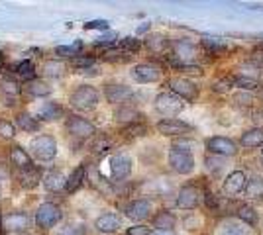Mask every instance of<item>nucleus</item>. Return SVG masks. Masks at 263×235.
I'll return each mask as SVG.
<instances>
[{
  "label": "nucleus",
  "instance_id": "nucleus-1",
  "mask_svg": "<svg viewBox=\"0 0 263 235\" xmlns=\"http://www.w3.org/2000/svg\"><path fill=\"white\" fill-rule=\"evenodd\" d=\"M69 102L77 110H92L99 104V90L95 87H88V84H81L71 92Z\"/></svg>",
  "mask_w": 263,
  "mask_h": 235
},
{
  "label": "nucleus",
  "instance_id": "nucleus-2",
  "mask_svg": "<svg viewBox=\"0 0 263 235\" xmlns=\"http://www.w3.org/2000/svg\"><path fill=\"white\" fill-rule=\"evenodd\" d=\"M61 218H63L61 208L57 204H53V202H45V204H42L37 208V212H35V225L40 229H49V227L59 224Z\"/></svg>",
  "mask_w": 263,
  "mask_h": 235
},
{
  "label": "nucleus",
  "instance_id": "nucleus-3",
  "mask_svg": "<svg viewBox=\"0 0 263 235\" xmlns=\"http://www.w3.org/2000/svg\"><path fill=\"white\" fill-rule=\"evenodd\" d=\"M30 149H32V155L40 161H51L55 155H57V141L51 135H37L33 137L32 143H30Z\"/></svg>",
  "mask_w": 263,
  "mask_h": 235
},
{
  "label": "nucleus",
  "instance_id": "nucleus-4",
  "mask_svg": "<svg viewBox=\"0 0 263 235\" xmlns=\"http://www.w3.org/2000/svg\"><path fill=\"white\" fill-rule=\"evenodd\" d=\"M155 110L165 118H173V116L183 112V102L173 92H161L155 98Z\"/></svg>",
  "mask_w": 263,
  "mask_h": 235
},
{
  "label": "nucleus",
  "instance_id": "nucleus-5",
  "mask_svg": "<svg viewBox=\"0 0 263 235\" xmlns=\"http://www.w3.org/2000/svg\"><path fill=\"white\" fill-rule=\"evenodd\" d=\"M65 130L71 135H73V137H79V139H85V137H92V135L97 134V127H95V123L88 122L87 118L75 116V114L67 118Z\"/></svg>",
  "mask_w": 263,
  "mask_h": 235
},
{
  "label": "nucleus",
  "instance_id": "nucleus-6",
  "mask_svg": "<svg viewBox=\"0 0 263 235\" xmlns=\"http://www.w3.org/2000/svg\"><path fill=\"white\" fill-rule=\"evenodd\" d=\"M169 165L179 175H191L195 170V157L193 153H183V151L173 149L169 153Z\"/></svg>",
  "mask_w": 263,
  "mask_h": 235
},
{
  "label": "nucleus",
  "instance_id": "nucleus-7",
  "mask_svg": "<svg viewBox=\"0 0 263 235\" xmlns=\"http://www.w3.org/2000/svg\"><path fill=\"white\" fill-rule=\"evenodd\" d=\"M2 227L6 231H28L32 227V218L24 212H10L2 218Z\"/></svg>",
  "mask_w": 263,
  "mask_h": 235
},
{
  "label": "nucleus",
  "instance_id": "nucleus-8",
  "mask_svg": "<svg viewBox=\"0 0 263 235\" xmlns=\"http://www.w3.org/2000/svg\"><path fill=\"white\" fill-rule=\"evenodd\" d=\"M206 149L210 153L220 157H234L238 153V145L232 141L230 137H220V135L206 139Z\"/></svg>",
  "mask_w": 263,
  "mask_h": 235
},
{
  "label": "nucleus",
  "instance_id": "nucleus-9",
  "mask_svg": "<svg viewBox=\"0 0 263 235\" xmlns=\"http://www.w3.org/2000/svg\"><path fill=\"white\" fill-rule=\"evenodd\" d=\"M169 89L173 90V94L185 100H195L198 96V89L195 82H191L189 78H171L169 80Z\"/></svg>",
  "mask_w": 263,
  "mask_h": 235
},
{
  "label": "nucleus",
  "instance_id": "nucleus-10",
  "mask_svg": "<svg viewBox=\"0 0 263 235\" xmlns=\"http://www.w3.org/2000/svg\"><path fill=\"white\" fill-rule=\"evenodd\" d=\"M132 173V159L126 153H118L110 159V175L114 180H124Z\"/></svg>",
  "mask_w": 263,
  "mask_h": 235
},
{
  "label": "nucleus",
  "instance_id": "nucleus-11",
  "mask_svg": "<svg viewBox=\"0 0 263 235\" xmlns=\"http://www.w3.org/2000/svg\"><path fill=\"white\" fill-rule=\"evenodd\" d=\"M134 78L142 84H149V82H157L161 78V69L152 65V63H142V65H136L132 71Z\"/></svg>",
  "mask_w": 263,
  "mask_h": 235
},
{
  "label": "nucleus",
  "instance_id": "nucleus-12",
  "mask_svg": "<svg viewBox=\"0 0 263 235\" xmlns=\"http://www.w3.org/2000/svg\"><path fill=\"white\" fill-rule=\"evenodd\" d=\"M246 182H248L246 173L243 170H234V173H230L226 177L224 184H222V190H224V194H228V196H236V194H240L246 188Z\"/></svg>",
  "mask_w": 263,
  "mask_h": 235
},
{
  "label": "nucleus",
  "instance_id": "nucleus-13",
  "mask_svg": "<svg viewBox=\"0 0 263 235\" xmlns=\"http://www.w3.org/2000/svg\"><path fill=\"white\" fill-rule=\"evenodd\" d=\"M200 202V192L195 186H183L177 196V206L181 210H195Z\"/></svg>",
  "mask_w": 263,
  "mask_h": 235
},
{
  "label": "nucleus",
  "instance_id": "nucleus-14",
  "mask_svg": "<svg viewBox=\"0 0 263 235\" xmlns=\"http://www.w3.org/2000/svg\"><path fill=\"white\" fill-rule=\"evenodd\" d=\"M126 216L130 220H136V222H142V220H147L152 216V202L149 200H134L126 206Z\"/></svg>",
  "mask_w": 263,
  "mask_h": 235
},
{
  "label": "nucleus",
  "instance_id": "nucleus-15",
  "mask_svg": "<svg viewBox=\"0 0 263 235\" xmlns=\"http://www.w3.org/2000/svg\"><path fill=\"white\" fill-rule=\"evenodd\" d=\"M157 132L163 135H183L191 132V125L181 120H175V118H167L157 123Z\"/></svg>",
  "mask_w": 263,
  "mask_h": 235
},
{
  "label": "nucleus",
  "instance_id": "nucleus-16",
  "mask_svg": "<svg viewBox=\"0 0 263 235\" xmlns=\"http://www.w3.org/2000/svg\"><path fill=\"white\" fill-rule=\"evenodd\" d=\"M132 89L126 84H106L104 87V96L110 104H120V102L132 98Z\"/></svg>",
  "mask_w": 263,
  "mask_h": 235
},
{
  "label": "nucleus",
  "instance_id": "nucleus-17",
  "mask_svg": "<svg viewBox=\"0 0 263 235\" xmlns=\"http://www.w3.org/2000/svg\"><path fill=\"white\" fill-rule=\"evenodd\" d=\"M18 180H20V186L26 188V190H32L35 188L40 182H42V170L37 167H28V168H22L20 170V175H18Z\"/></svg>",
  "mask_w": 263,
  "mask_h": 235
},
{
  "label": "nucleus",
  "instance_id": "nucleus-18",
  "mask_svg": "<svg viewBox=\"0 0 263 235\" xmlns=\"http://www.w3.org/2000/svg\"><path fill=\"white\" fill-rule=\"evenodd\" d=\"M95 227H97V231H100V233H114V231L120 229V218L112 212L102 213L100 218H97Z\"/></svg>",
  "mask_w": 263,
  "mask_h": 235
},
{
  "label": "nucleus",
  "instance_id": "nucleus-19",
  "mask_svg": "<svg viewBox=\"0 0 263 235\" xmlns=\"http://www.w3.org/2000/svg\"><path fill=\"white\" fill-rule=\"evenodd\" d=\"M20 90H22V87H20L14 78H4V80L0 82V92H2V96H4V104H6V106H12L14 102L18 100Z\"/></svg>",
  "mask_w": 263,
  "mask_h": 235
},
{
  "label": "nucleus",
  "instance_id": "nucleus-20",
  "mask_svg": "<svg viewBox=\"0 0 263 235\" xmlns=\"http://www.w3.org/2000/svg\"><path fill=\"white\" fill-rule=\"evenodd\" d=\"M10 163L14 165L16 168H28V167H32L33 163H32V155L24 149V147L20 145H14L10 149Z\"/></svg>",
  "mask_w": 263,
  "mask_h": 235
},
{
  "label": "nucleus",
  "instance_id": "nucleus-21",
  "mask_svg": "<svg viewBox=\"0 0 263 235\" xmlns=\"http://www.w3.org/2000/svg\"><path fill=\"white\" fill-rule=\"evenodd\" d=\"M42 182H44V186L49 192H61L65 188L67 179L63 177V173H59V170H49L45 177H42Z\"/></svg>",
  "mask_w": 263,
  "mask_h": 235
},
{
  "label": "nucleus",
  "instance_id": "nucleus-22",
  "mask_svg": "<svg viewBox=\"0 0 263 235\" xmlns=\"http://www.w3.org/2000/svg\"><path fill=\"white\" fill-rule=\"evenodd\" d=\"M63 116V108L57 102H45L44 106L37 110V118L42 122H55Z\"/></svg>",
  "mask_w": 263,
  "mask_h": 235
},
{
  "label": "nucleus",
  "instance_id": "nucleus-23",
  "mask_svg": "<svg viewBox=\"0 0 263 235\" xmlns=\"http://www.w3.org/2000/svg\"><path fill=\"white\" fill-rule=\"evenodd\" d=\"M85 179H87V167L81 165V167H77L71 175H69V179H67V182H65V190L69 192V194L77 192L79 188L83 186Z\"/></svg>",
  "mask_w": 263,
  "mask_h": 235
},
{
  "label": "nucleus",
  "instance_id": "nucleus-24",
  "mask_svg": "<svg viewBox=\"0 0 263 235\" xmlns=\"http://www.w3.org/2000/svg\"><path fill=\"white\" fill-rule=\"evenodd\" d=\"M246 196L250 200H259L263 198V177L261 175H253L252 179H248L246 182Z\"/></svg>",
  "mask_w": 263,
  "mask_h": 235
},
{
  "label": "nucleus",
  "instance_id": "nucleus-25",
  "mask_svg": "<svg viewBox=\"0 0 263 235\" xmlns=\"http://www.w3.org/2000/svg\"><path fill=\"white\" fill-rule=\"evenodd\" d=\"M175 216L171 212H167V210H161V212H157V216L154 218V227L155 229H159V231H171L173 227H175Z\"/></svg>",
  "mask_w": 263,
  "mask_h": 235
},
{
  "label": "nucleus",
  "instance_id": "nucleus-26",
  "mask_svg": "<svg viewBox=\"0 0 263 235\" xmlns=\"http://www.w3.org/2000/svg\"><path fill=\"white\" fill-rule=\"evenodd\" d=\"M26 90L30 92V96L42 98V96H47V94L51 92V87H49L45 80H42V78H32V80H28Z\"/></svg>",
  "mask_w": 263,
  "mask_h": 235
},
{
  "label": "nucleus",
  "instance_id": "nucleus-27",
  "mask_svg": "<svg viewBox=\"0 0 263 235\" xmlns=\"http://www.w3.org/2000/svg\"><path fill=\"white\" fill-rule=\"evenodd\" d=\"M16 127H20L22 132H37L40 130V122L33 118L32 114L20 112L16 116Z\"/></svg>",
  "mask_w": 263,
  "mask_h": 235
},
{
  "label": "nucleus",
  "instance_id": "nucleus-28",
  "mask_svg": "<svg viewBox=\"0 0 263 235\" xmlns=\"http://www.w3.org/2000/svg\"><path fill=\"white\" fill-rule=\"evenodd\" d=\"M114 118H116V122L120 123H136L138 122V118H140V112L136 110V108H132V106H120L116 114H114Z\"/></svg>",
  "mask_w": 263,
  "mask_h": 235
},
{
  "label": "nucleus",
  "instance_id": "nucleus-29",
  "mask_svg": "<svg viewBox=\"0 0 263 235\" xmlns=\"http://www.w3.org/2000/svg\"><path fill=\"white\" fill-rule=\"evenodd\" d=\"M240 143H241V147L263 145V130H259V127H253V130H250V132H246V134L241 135Z\"/></svg>",
  "mask_w": 263,
  "mask_h": 235
},
{
  "label": "nucleus",
  "instance_id": "nucleus-30",
  "mask_svg": "<svg viewBox=\"0 0 263 235\" xmlns=\"http://www.w3.org/2000/svg\"><path fill=\"white\" fill-rule=\"evenodd\" d=\"M65 71H67V67L61 63V61H47V63L44 65V73L51 78L63 77V75H65Z\"/></svg>",
  "mask_w": 263,
  "mask_h": 235
},
{
  "label": "nucleus",
  "instance_id": "nucleus-31",
  "mask_svg": "<svg viewBox=\"0 0 263 235\" xmlns=\"http://www.w3.org/2000/svg\"><path fill=\"white\" fill-rule=\"evenodd\" d=\"M238 218H240L241 222H246L248 225H257V212L253 210L252 206H248V204H243L238 208Z\"/></svg>",
  "mask_w": 263,
  "mask_h": 235
},
{
  "label": "nucleus",
  "instance_id": "nucleus-32",
  "mask_svg": "<svg viewBox=\"0 0 263 235\" xmlns=\"http://www.w3.org/2000/svg\"><path fill=\"white\" fill-rule=\"evenodd\" d=\"M145 45H147V49H152L155 53H159V51H163L165 47H167V37L161 34H152L147 39H145Z\"/></svg>",
  "mask_w": 263,
  "mask_h": 235
},
{
  "label": "nucleus",
  "instance_id": "nucleus-33",
  "mask_svg": "<svg viewBox=\"0 0 263 235\" xmlns=\"http://www.w3.org/2000/svg\"><path fill=\"white\" fill-rule=\"evenodd\" d=\"M16 73H18V77L20 78H26V80H32L33 75H35V65H33L30 59H24L18 63V67H16Z\"/></svg>",
  "mask_w": 263,
  "mask_h": 235
},
{
  "label": "nucleus",
  "instance_id": "nucleus-34",
  "mask_svg": "<svg viewBox=\"0 0 263 235\" xmlns=\"http://www.w3.org/2000/svg\"><path fill=\"white\" fill-rule=\"evenodd\" d=\"M83 47L81 41H75L73 45H59V47H55V55L57 57H75L79 55V49Z\"/></svg>",
  "mask_w": 263,
  "mask_h": 235
},
{
  "label": "nucleus",
  "instance_id": "nucleus-35",
  "mask_svg": "<svg viewBox=\"0 0 263 235\" xmlns=\"http://www.w3.org/2000/svg\"><path fill=\"white\" fill-rule=\"evenodd\" d=\"M218 235H250V229L240 224H224L220 227Z\"/></svg>",
  "mask_w": 263,
  "mask_h": 235
},
{
  "label": "nucleus",
  "instance_id": "nucleus-36",
  "mask_svg": "<svg viewBox=\"0 0 263 235\" xmlns=\"http://www.w3.org/2000/svg\"><path fill=\"white\" fill-rule=\"evenodd\" d=\"M122 134L128 135V137H140V135L147 134V125H145V123H140V122L128 123V125L122 130Z\"/></svg>",
  "mask_w": 263,
  "mask_h": 235
},
{
  "label": "nucleus",
  "instance_id": "nucleus-37",
  "mask_svg": "<svg viewBox=\"0 0 263 235\" xmlns=\"http://www.w3.org/2000/svg\"><path fill=\"white\" fill-rule=\"evenodd\" d=\"M202 45H204L209 51H212V53H220V51L226 49L224 41L218 39V37H204V39H202Z\"/></svg>",
  "mask_w": 263,
  "mask_h": 235
},
{
  "label": "nucleus",
  "instance_id": "nucleus-38",
  "mask_svg": "<svg viewBox=\"0 0 263 235\" xmlns=\"http://www.w3.org/2000/svg\"><path fill=\"white\" fill-rule=\"evenodd\" d=\"M232 84H236V87H240V89H243V90H253L255 87H257L255 78L243 77V75H240V77H236V78H232Z\"/></svg>",
  "mask_w": 263,
  "mask_h": 235
},
{
  "label": "nucleus",
  "instance_id": "nucleus-39",
  "mask_svg": "<svg viewBox=\"0 0 263 235\" xmlns=\"http://www.w3.org/2000/svg\"><path fill=\"white\" fill-rule=\"evenodd\" d=\"M16 135V125L8 120H0V137L2 139H12Z\"/></svg>",
  "mask_w": 263,
  "mask_h": 235
},
{
  "label": "nucleus",
  "instance_id": "nucleus-40",
  "mask_svg": "<svg viewBox=\"0 0 263 235\" xmlns=\"http://www.w3.org/2000/svg\"><path fill=\"white\" fill-rule=\"evenodd\" d=\"M57 235H87V229L83 224H69L65 225Z\"/></svg>",
  "mask_w": 263,
  "mask_h": 235
},
{
  "label": "nucleus",
  "instance_id": "nucleus-41",
  "mask_svg": "<svg viewBox=\"0 0 263 235\" xmlns=\"http://www.w3.org/2000/svg\"><path fill=\"white\" fill-rule=\"evenodd\" d=\"M195 53V45L191 44V41H179L177 44V55L179 57H189Z\"/></svg>",
  "mask_w": 263,
  "mask_h": 235
},
{
  "label": "nucleus",
  "instance_id": "nucleus-42",
  "mask_svg": "<svg viewBox=\"0 0 263 235\" xmlns=\"http://www.w3.org/2000/svg\"><path fill=\"white\" fill-rule=\"evenodd\" d=\"M110 145H112V143H110L108 139L100 135V137L95 139V143H92V151H95V153H99V155H102V153H106V151H108Z\"/></svg>",
  "mask_w": 263,
  "mask_h": 235
},
{
  "label": "nucleus",
  "instance_id": "nucleus-43",
  "mask_svg": "<svg viewBox=\"0 0 263 235\" xmlns=\"http://www.w3.org/2000/svg\"><path fill=\"white\" fill-rule=\"evenodd\" d=\"M120 47L128 53V51H138L140 49V39H136V37H124L120 41Z\"/></svg>",
  "mask_w": 263,
  "mask_h": 235
},
{
  "label": "nucleus",
  "instance_id": "nucleus-44",
  "mask_svg": "<svg viewBox=\"0 0 263 235\" xmlns=\"http://www.w3.org/2000/svg\"><path fill=\"white\" fill-rule=\"evenodd\" d=\"M234 102H236V104H240V106H252L253 96L250 94V92H238V94L234 96Z\"/></svg>",
  "mask_w": 263,
  "mask_h": 235
},
{
  "label": "nucleus",
  "instance_id": "nucleus-45",
  "mask_svg": "<svg viewBox=\"0 0 263 235\" xmlns=\"http://www.w3.org/2000/svg\"><path fill=\"white\" fill-rule=\"evenodd\" d=\"M73 65L77 69H90L95 65V59L92 57H75L73 59Z\"/></svg>",
  "mask_w": 263,
  "mask_h": 235
},
{
  "label": "nucleus",
  "instance_id": "nucleus-46",
  "mask_svg": "<svg viewBox=\"0 0 263 235\" xmlns=\"http://www.w3.org/2000/svg\"><path fill=\"white\" fill-rule=\"evenodd\" d=\"M234 84H232V78H222V80H218V82H214V92H228V90L232 89Z\"/></svg>",
  "mask_w": 263,
  "mask_h": 235
},
{
  "label": "nucleus",
  "instance_id": "nucleus-47",
  "mask_svg": "<svg viewBox=\"0 0 263 235\" xmlns=\"http://www.w3.org/2000/svg\"><path fill=\"white\" fill-rule=\"evenodd\" d=\"M250 63L253 67L263 69V49H255L252 55H250Z\"/></svg>",
  "mask_w": 263,
  "mask_h": 235
},
{
  "label": "nucleus",
  "instance_id": "nucleus-48",
  "mask_svg": "<svg viewBox=\"0 0 263 235\" xmlns=\"http://www.w3.org/2000/svg\"><path fill=\"white\" fill-rule=\"evenodd\" d=\"M85 30H108V22L106 20H92V22L85 24Z\"/></svg>",
  "mask_w": 263,
  "mask_h": 235
},
{
  "label": "nucleus",
  "instance_id": "nucleus-49",
  "mask_svg": "<svg viewBox=\"0 0 263 235\" xmlns=\"http://www.w3.org/2000/svg\"><path fill=\"white\" fill-rule=\"evenodd\" d=\"M128 235H152V229L147 225H134L128 229Z\"/></svg>",
  "mask_w": 263,
  "mask_h": 235
},
{
  "label": "nucleus",
  "instance_id": "nucleus-50",
  "mask_svg": "<svg viewBox=\"0 0 263 235\" xmlns=\"http://www.w3.org/2000/svg\"><path fill=\"white\" fill-rule=\"evenodd\" d=\"M8 179H10V168H8L6 163L0 161V182H2V180H8Z\"/></svg>",
  "mask_w": 263,
  "mask_h": 235
},
{
  "label": "nucleus",
  "instance_id": "nucleus-51",
  "mask_svg": "<svg viewBox=\"0 0 263 235\" xmlns=\"http://www.w3.org/2000/svg\"><path fill=\"white\" fill-rule=\"evenodd\" d=\"M206 206H209V208H212V210H216V208H218L216 196H214L212 192H206Z\"/></svg>",
  "mask_w": 263,
  "mask_h": 235
},
{
  "label": "nucleus",
  "instance_id": "nucleus-52",
  "mask_svg": "<svg viewBox=\"0 0 263 235\" xmlns=\"http://www.w3.org/2000/svg\"><path fill=\"white\" fill-rule=\"evenodd\" d=\"M152 235H175L173 231H159V229H155V231H152Z\"/></svg>",
  "mask_w": 263,
  "mask_h": 235
},
{
  "label": "nucleus",
  "instance_id": "nucleus-53",
  "mask_svg": "<svg viewBox=\"0 0 263 235\" xmlns=\"http://www.w3.org/2000/svg\"><path fill=\"white\" fill-rule=\"evenodd\" d=\"M147 30H149V24H147V26H142L138 32H140V34H143V32H147Z\"/></svg>",
  "mask_w": 263,
  "mask_h": 235
},
{
  "label": "nucleus",
  "instance_id": "nucleus-54",
  "mask_svg": "<svg viewBox=\"0 0 263 235\" xmlns=\"http://www.w3.org/2000/svg\"><path fill=\"white\" fill-rule=\"evenodd\" d=\"M4 67V53H2V51H0V69Z\"/></svg>",
  "mask_w": 263,
  "mask_h": 235
},
{
  "label": "nucleus",
  "instance_id": "nucleus-55",
  "mask_svg": "<svg viewBox=\"0 0 263 235\" xmlns=\"http://www.w3.org/2000/svg\"><path fill=\"white\" fill-rule=\"evenodd\" d=\"M261 155H263V149H261Z\"/></svg>",
  "mask_w": 263,
  "mask_h": 235
}]
</instances>
